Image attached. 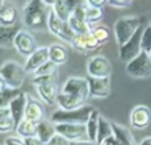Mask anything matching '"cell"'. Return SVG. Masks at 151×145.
<instances>
[{"instance_id": "cell-2", "label": "cell", "mask_w": 151, "mask_h": 145, "mask_svg": "<svg viewBox=\"0 0 151 145\" xmlns=\"http://www.w3.org/2000/svg\"><path fill=\"white\" fill-rule=\"evenodd\" d=\"M96 107L92 105H85L77 110L64 111V110H55L51 116V121L54 124H81L86 125L87 120L90 119L91 113Z\"/></svg>"}, {"instance_id": "cell-7", "label": "cell", "mask_w": 151, "mask_h": 145, "mask_svg": "<svg viewBox=\"0 0 151 145\" xmlns=\"http://www.w3.org/2000/svg\"><path fill=\"white\" fill-rule=\"evenodd\" d=\"M86 72L91 78H110L112 72L111 61L104 55L96 54L87 60Z\"/></svg>"}, {"instance_id": "cell-23", "label": "cell", "mask_w": 151, "mask_h": 145, "mask_svg": "<svg viewBox=\"0 0 151 145\" xmlns=\"http://www.w3.org/2000/svg\"><path fill=\"white\" fill-rule=\"evenodd\" d=\"M57 133L55 131V124L52 123L51 120H42L38 124L37 127V138L42 143V144H47L51 138Z\"/></svg>"}, {"instance_id": "cell-1", "label": "cell", "mask_w": 151, "mask_h": 145, "mask_svg": "<svg viewBox=\"0 0 151 145\" xmlns=\"http://www.w3.org/2000/svg\"><path fill=\"white\" fill-rule=\"evenodd\" d=\"M51 7L42 0L27 1L22 9V19L26 27L31 31L44 32L47 29V20Z\"/></svg>"}, {"instance_id": "cell-31", "label": "cell", "mask_w": 151, "mask_h": 145, "mask_svg": "<svg viewBox=\"0 0 151 145\" xmlns=\"http://www.w3.org/2000/svg\"><path fill=\"white\" fill-rule=\"evenodd\" d=\"M92 34L99 41L100 46L104 45V44H106L110 40V35H111L109 27L105 26V25H96L93 27V29H92Z\"/></svg>"}, {"instance_id": "cell-15", "label": "cell", "mask_w": 151, "mask_h": 145, "mask_svg": "<svg viewBox=\"0 0 151 145\" xmlns=\"http://www.w3.org/2000/svg\"><path fill=\"white\" fill-rule=\"evenodd\" d=\"M78 2L79 1H74V0H54L51 8L61 21L67 22Z\"/></svg>"}, {"instance_id": "cell-9", "label": "cell", "mask_w": 151, "mask_h": 145, "mask_svg": "<svg viewBox=\"0 0 151 145\" xmlns=\"http://www.w3.org/2000/svg\"><path fill=\"white\" fill-rule=\"evenodd\" d=\"M60 92L87 100V98L90 97L88 80L87 78L83 77H70L65 80Z\"/></svg>"}, {"instance_id": "cell-35", "label": "cell", "mask_w": 151, "mask_h": 145, "mask_svg": "<svg viewBox=\"0 0 151 145\" xmlns=\"http://www.w3.org/2000/svg\"><path fill=\"white\" fill-rule=\"evenodd\" d=\"M142 48L146 53H151V22L144 28L142 35Z\"/></svg>"}, {"instance_id": "cell-21", "label": "cell", "mask_w": 151, "mask_h": 145, "mask_svg": "<svg viewBox=\"0 0 151 145\" xmlns=\"http://www.w3.org/2000/svg\"><path fill=\"white\" fill-rule=\"evenodd\" d=\"M21 28L18 25L14 26H0V46L1 48L14 47V40L18 32Z\"/></svg>"}, {"instance_id": "cell-36", "label": "cell", "mask_w": 151, "mask_h": 145, "mask_svg": "<svg viewBox=\"0 0 151 145\" xmlns=\"http://www.w3.org/2000/svg\"><path fill=\"white\" fill-rule=\"evenodd\" d=\"M57 67H58V66H57L55 64H53L52 61H47L46 64H44L41 67H39V68L34 72L33 77H40V75L51 74V73H53V72L57 71Z\"/></svg>"}, {"instance_id": "cell-4", "label": "cell", "mask_w": 151, "mask_h": 145, "mask_svg": "<svg viewBox=\"0 0 151 145\" xmlns=\"http://www.w3.org/2000/svg\"><path fill=\"white\" fill-rule=\"evenodd\" d=\"M142 27V20L137 17H123L116 20L113 33L118 46L126 44Z\"/></svg>"}, {"instance_id": "cell-43", "label": "cell", "mask_w": 151, "mask_h": 145, "mask_svg": "<svg viewBox=\"0 0 151 145\" xmlns=\"http://www.w3.org/2000/svg\"><path fill=\"white\" fill-rule=\"evenodd\" d=\"M99 145H120L118 141H117V139L112 136V137H110V138H107V139H105L101 144H99Z\"/></svg>"}, {"instance_id": "cell-12", "label": "cell", "mask_w": 151, "mask_h": 145, "mask_svg": "<svg viewBox=\"0 0 151 145\" xmlns=\"http://www.w3.org/2000/svg\"><path fill=\"white\" fill-rule=\"evenodd\" d=\"M24 119H27L35 124H39L40 121L45 120V107L42 103L38 98L32 97L31 94H27Z\"/></svg>"}, {"instance_id": "cell-16", "label": "cell", "mask_w": 151, "mask_h": 145, "mask_svg": "<svg viewBox=\"0 0 151 145\" xmlns=\"http://www.w3.org/2000/svg\"><path fill=\"white\" fill-rule=\"evenodd\" d=\"M35 90H37L39 98L45 104H47L50 106L57 104V98L60 92L58 88V83H51V84H46V85L35 86Z\"/></svg>"}, {"instance_id": "cell-8", "label": "cell", "mask_w": 151, "mask_h": 145, "mask_svg": "<svg viewBox=\"0 0 151 145\" xmlns=\"http://www.w3.org/2000/svg\"><path fill=\"white\" fill-rule=\"evenodd\" d=\"M14 48L17 50V52L19 54H21L22 57L28 58L29 55H32L39 47L35 40V37L32 34V32L29 29H24L21 28L14 40Z\"/></svg>"}, {"instance_id": "cell-44", "label": "cell", "mask_w": 151, "mask_h": 145, "mask_svg": "<svg viewBox=\"0 0 151 145\" xmlns=\"http://www.w3.org/2000/svg\"><path fill=\"white\" fill-rule=\"evenodd\" d=\"M70 145H97L96 143H92V141H90L88 139H86V140H77V141H71V144Z\"/></svg>"}, {"instance_id": "cell-32", "label": "cell", "mask_w": 151, "mask_h": 145, "mask_svg": "<svg viewBox=\"0 0 151 145\" xmlns=\"http://www.w3.org/2000/svg\"><path fill=\"white\" fill-rule=\"evenodd\" d=\"M104 17V9L103 8H93V7H90L87 8V14H86V21L94 26V24L99 22Z\"/></svg>"}, {"instance_id": "cell-25", "label": "cell", "mask_w": 151, "mask_h": 145, "mask_svg": "<svg viewBox=\"0 0 151 145\" xmlns=\"http://www.w3.org/2000/svg\"><path fill=\"white\" fill-rule=\"evenodd\" d=\"M17 128V124L12 117L11 110L8 106L0 107V132L8 133Z\"/></svg>"}, {"instance_id": "cell-5", "label": "cell", "mask_w": 151, "mask_h": 145, "mask_svg": "<svg viewBox=\"0 0 151 145\" xmlns=\"http://www.w3.org/2000/svg\"><path fill=\"white\" fill-rule=\"evenodd\" d=\"M126 73L134 79H147L151 77V58L146 52H142L138 57L126 64Z\"/></svg>"}, {"instance_id": "cell-37", "label": "cell", "mask_w": 151, "mask_h": 145, "mask_svg": "<svg viewBox=\"0 0 151 145\" xmlns=\"http://www.w3.org/2000/svg\"><path fill=\"white\" fill-rule=\"evenodd\" d=\"M85 37H86V45H87L88 52H90V51H94V50H97V48L100 46L99 41L96 39V37L92 34V32H91V33H87Z\"/></svg>"}, {"instance_id": "cell-24", "label": "cell", "mask_w": 151, "mask_h": 145, "mask_svg": "<svg viewBox=\"0 0 151 145\" xmlns=\"http://www.w3.org/2000/svg\"><path fill=\"white\" fill-rule=\"evenodd\" d=\"M64 28H65V22L61 21L51 8V12L48 14V20H47V31L52 33L54 37L64 41Z\"/></svg>"}, {"instance_id": "cell-39", "label": "cell", "mask_w": 151, "mask_h": 145, "mask_svg": "<svg viewBox=\"0 0 151 145\" xmlns=\"http://www.w3.org/2000/svg\"><path fill=\"white\" fill-rule=\"evenodd\" d=\"M107 4L116 8H127L131 7L133 2L131 0H109Z\"/></svg>"}, {"instance_id": "cell-45", "label": "cell", "mask_w": 151, "mask_h": 145, "mask_svg": "<svg viewBox=\"0 0 151 145\" xmlns=\"http://www.w3.org/2000/svg\"><path fill=\"white\" fill-rule=\"evenodd\" d=\"M138 145H151V136H149V137H145Z\"/></svg>"}, {"instance_id": "cell-29", "label": "cell", "mask_w": 151, "mask_h": 145, "mask_svg": "<svg viewBox=\"0 0 151 145\" xmlns=\"http://www.w3.org/2000/svg\"><path fill=\"white\" fill-rule=\"evenodd\" d=\"M67 24L70 25V27L72 28V31L76 34H80V35H85L87 33H91L92 29H93V27H94V26L90 25L87 21L77 19L73 15L70 17V19L67 20Z\"/></svg>"}, {"instance_id": "cell-38", "label": "cell", "mask_w": 151, "mask_h": 145, "mask_svg": "<svg viewBox=\"0 0 151 145\" xmlns=\"http://www.w3.org/2000/svg\"><path fill=\"white\" fill-rule=\"evenodd\" d=\"M70 144H71L70 140H67V139H66L65 137H63L61 134L55 133L46 145H70Z\"/></svg>"}, {"instance_id": "cell-42", "label": "cell", "mask_w": 151, "mask_h": 145, "mask_svg": "<svg viewBox=\"0 0 151 145\" xmlns=\"http://www.w3.org/2000/svg\"><path fill=\"white\" fill-rule=\"evenodd\" d=\"M25 141V145H45L42 144L37 137H29V138H25L24 139Z\"/></svg>"}, {"instance_id": "cell-10", "label": "cell", "mask_w": 151, "mask_h": 145, "mask_svg": "<svg viewBox=\"0 0 151 145\" xmlns=\"http://www.w3.org/2000/svg\"><path fill=\"white\" fill-rule=\"evenodd\" d=\"M57 133L61 134L70 141L77 140H86L87 131L86 125L81 124H55Z\"/></svg>"}, {"instance_id": "cell-19", "label": "cell", "mask_w": 151, "mask_h": 145, "mask_svg": "<svg viewBox=\"0 0 151 145\" xmlns=\"http://www.w3.org/2000/svg\"><path fill=\"white\" fill-rule=\"evenodd\" d=\"M26 101H27V94L24 93L22 91L18 94L17 98H14L11 104L8 105L9 110H11V113H12V117L17 124V126L19 125V123L24 119L25 117V108H26Z\"/></svg>"}, {"instance_id": "cell-30", "label": "cell", "mask_w": 151, "mask_h": 145, "mask_svg": "<svg viewBox=\"0 0 151 145\" xmlns=\"http://www.w3.org/2000/svg\"><path fill=\"white\" fill-rule=\"evenodd\" d=\"M20 90H14L9 88L6 86V84L0 80V107H6L11 104V101L18 97L20 93Z\"/></svg>"}, {"instance_id": "cell-40", "label": "cell", "mask_w": 151, "mask_h": 145, "mask_svg": "<svg viewBox=\"0 0 151 145\" xmlns=\"http://www.w3.org/2000/svg\"><path fill=\"white\" fill-rule=\"evenodd\" d=\"M2 145H25V141L18 136H9L4 140Z\"/></svg>"}, {"instance_id": "cell-13", "label": "cell", "mask_w": 151, "mask_h": 145, "mask_svg": "<svg viewBox=\"0 0 151 145\" xmlns=\"http://www.w3.org/2000/svg\"><path fill=\"white\" fill-rule=\"evenodd\" d=\"M90 97L94 99H105L110 95L111 81L110 78H91L87 77Z\"/></svg>"}, {"instance_id": "cell-41", "label": "cell", "mask_w": 151, "mask_h": 145, "mask_svg": "<svg viewBox=\"0 0 151 145\" xmlns=\"http://www.w3.org/2000/svg\"><path fill=\"white\" fill-rule=\"evenodd\" d=\"M106 2L107 1H104V0H87L86 1L87 6L93 7V8H104V5Z\"/></svg>"}, {"instance_id": "cell-11", "label": "cell", "mask_w": 151, "mask_h": 145, "mask_svg": "<svg viewBox=\"0 0 151 145\" xmlns=\"http://www.w3.org/2000/svg\"><path fill=\"white\" fill-rule=\"evenodd\" d=\"M130 124L134 130H144L151 124V110L146 105H137L130 114Z\"/></svg>"}, {"instance_id": "cell-22", "label": "cell", "mask_w": 151, "mask_h": 145, "mask_svg": "<svg viewBox=\"0 0 151 145\" xmlns=\"http://www.w3.org/2000/svg\"><path fill=\"white\" fill-rule=\"evenodd\" d=\"M48 54H50V61H52L57 66L65 64L68 59L66 47L59 42H54L48 46Z\"/></svg>"}, {"instance_id": "cell-33", "label": "cell", "mask_w": 151, "mask_h": 145, "mask_svg": "<svg viewBox=\"0 0 151 145\" xmlns=\"http://www.w3.org/2000/svg\"><path fill=\"white\" fill-rule=\"evenodd\" d=\"M58 80V71L47 74V75H40V77H33L32 83L34 86H40V85H46L51 83H57Z\"/></svg>"}, {"instance_id": "cell-26", "label": "cell", "mask_w": 151, "mask_h": 145, "mask_svg": "<svg viewBox=\"0 0 151 145\" xmlns=\"http://www.w3.org/2000/svg\"><path fill=\"white\" fill-rule=\"evenodd\" d=\"M99 117L100 113L97 108L90 116V119L86 123V131H87V139L92 143L97 144V133H98V125H99Z\"/></svg>"}, {"instance_id": "cell-46", "label": "cell", "mask_w": 151, "mask_h": 145, "mask_svg": "<svg viewBox=\"0 0 151 145\" xmlns=\"http://www.w3.org/2000/svg\"><path fill=\"white\" fill-rule=\"evenodd\" d=\"M150 58H151V53H150Z\"/></svg>"}, {"instance_id": "cell-14", "label": "cell", "mask_w": 151, "mask_h": 145, "mask_svg": "<svg viewBox=\"0 0 151 145\" xmlns=\"http://www.w3.org/2000/svg\"><path fill=\"white\" fill-rule=\"evenodd\" d=\"M50 61V54H48V46H41L39 47L32 55H29L26 59L25 62V70L27 73L34 74V72L41 67L44 64Z\"/></svg>"}, {"instance_id": "cell-3", "label": "cell", "mask_w": 151, "mask_h": 145, "mask_svg": "<svg viewBox=\"0 0 151 145\" xmlns=\"http://www.w3.org/2000/svg\"><path fill=\"white\" fill-rule=\"evenodd\" d=\"M25 66H21L15 60H7L1 65L0 80H2L7 87L19 90L26 79Z\"/></svg>"}, {"instance_id": "cell-6", "label": "cell", "mask_w": 151, "mask_h": 145, "mask_svg": "<svg viewBox=\"0 0 151 145\" xmlns=\"http://www.w3.org/2000/svg\"><path fill=\"white\" fill-rule=\"evenodd\" d=\"M143 31H144V28L140 27L137 31V33L126 44H124L123 46H119V48H118V57H119V59L123 62H125V64L130 62L131 60H133L136 57H138L143 52V48H142Z\"/></svg>"}, {"instance_id": "cell-28", "label": "cell", "mask_w": 151, "mask_h": 145, "mask_svg": "<svg viewBox=\"0 0 151 145\" xmlns=\"http://www.w3.org/2000/svg\"><path fill=\"white\" fill-rule=\"evenodd\" d=\"M113 136L111 121H109L105 117H99V125H98V133H97V145L101 144L105 139Z\"/></svg>"}, {"instance_id": "cell-27", "label": "cell", "mask_w": 151, "mask_h": 145, "mask_svg": "<svg viewBox=\"0 0 151 145\" xmlns=\"http://www.w3.org/2000/svg\"><path fill=\"white\" fill-rule=\"evenodd\" d=\"M37 127H38V124L29 121L27 119H22L17 126L15 131L20 138L25 139L29 137H37Z\"/></svg>"}, {"instance_id": "cell-20", "label": "cell", "mask_w": 151, "mask_h": 145, "mask_svg": "<svg viewBox=\"0 0 151 145\" xmlns=\"http://www.w3.org/2000/svg\"><path fill=\"white\" fill-rule=\"evenodd\" d=\"M111 125H112L113 137L117 139V141L120 145H138V144H136L133 134L131 133V131L127 127H125L118 123H114V121H111Z\"/></svg>"}, {"instance_id": "cell-34", "label": "cell", "mask_w": 151, "mask_h": 145, "mask_svg": "<svg viewBox=\"0 0 151 145\" xmlns=\"http://www.w3.org/2000/svg\"><path fill=\"white\" fill-rule=\"evenodd\" d=\"M86 35V34H85ZM85 35H80V34H77L72 41H71V45L74 50H77L78 52L80 53H87L88 50H87V45H86V37Z\"/></svg>"}, {"instance_id": "cell-17", "label": "cell", "mask_w": 151, "mask_h": 145, "mask_svg": "<svg viewBox=\"0 0 151 145\" xmlns=\"http://www.w3.org/2000/svg\"><path fill=\"white\" fill-rule=\"evenodd\" d=\"M86 105V100L83 98H78L71 94H65L63 92H59L58 98H57V106L60 110L64 111H71V110H77Z\"/></svg>"}, {"instance_id": "cell-18", "label": "cell", "mask_w": 151, "mask_h": 145, "mask_svg": "<svg viewBox=\"0 0 151 145\" xmlns=\"http://www.w3.org/2000/svg\"><path fill=\"white\" fill-rule=\"evenodd\" d=\"M18 20V11L11 2H0V26H14Z\"/></svg>"}]
</instances>
